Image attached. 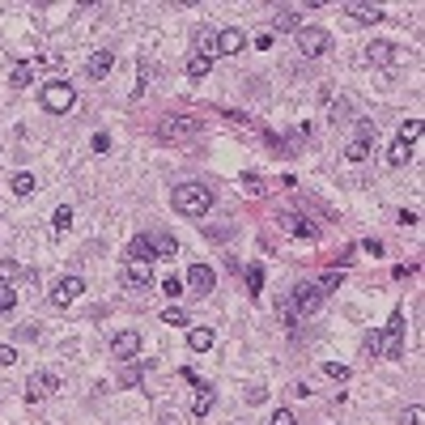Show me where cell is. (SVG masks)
<instances>
[{
    "instance_id": "cell-15",
    "label": "cell",
    "mask_w": 425,
    "mask_h": 425,
    "mask_svg": "<svg viewBox=\"0 0 425 425\" xmlns=\"http://www.w3.org/2000/svg\"><path fill=\"white\" fill-rule=\"evenodd\" d=\"M111 68H115V56H111V52H94L90 64H85V72H90V77H98V81H103Z\"/></svg>"
},
{
    "instance_id": "cell-31",
    "label": "cell",
    "mask_w": 425,
    "mask_h": 425,
    "mask_svg": "<svg viewBox=\"0 0 425 425\" xmlns=\"http://www.w3.org/2000/svg\"><path fill=\"white\" fill-rule=\"evenodd\" d=\"M17 307V289L13 285H0V311H13Z\"/></svg>"
},
{
    "instance_id": "cell-4",
    "label": "cell",
    "mask_w": 425,
    "mask_h": 425,
    "mask_svg": "<svg viewBox=\"0 0 425 425\" xmlns=\"http://www.w3.org/2000/svg\"><path fill=\"white\" fill-rule=\"evenodd\" d=\"M200 128H205V119H196V115H170L158 123V136L162 141H191V136H200Z\"/></svg>"
},
{
    "instance_id": "cell-6",
    "label": "cell",
    "mask_w": 425,
    "mask_h": 425,
    "mask_svg": "<svg viewBox=\"0 0 425 425\" xmlns=\"http://www.w3.org/2000/svg\"><path fill=\"white\" fill-rule=\"evenodd\" d=\"M298 52H302L307 60H315V56H323V52H332V34L319 30V26H302V30H298Z\"/></svg>"
},
{
    "instance_id": "cell-22",
    "label": "cell",
    "mask_w": 425,
    "mask_h": 425,
    "mask_svg": "<svg viewBox=\"0 0 425 425\" xmlns=\"http://www.w3.org/2000/svg\"><path fill=\"white\" fill-rule=\"evenodd\" d=\"M349 17H353V21H366V26H370V21H383V9H370V5H349Z\"/></svg>"
},
{
    "instance_id": "cell-26",
    "label": "cell",
    "mask_w": 425,
    "mask_h": 425,
    "mask_svg": "<svg viewBox=\"0 0 425 425\" xmlns=\"http://www.w3.org/2000/svg\"><path fill=\"white\" fill-rule=\"evenodd\" d=\"M9 81H13L17 90H21V85H30V81H34V64H17V68L9 72Z\"/></svg>"
},
{
    "instance_id": "cell-40",
    "label": "cell",
    "mask_w": 425,
    "mask_h": 425,
    "mask_svg": "<svg viewBox=\"0 0 425 425\" xmlns=\"http://www.w3.org/2000/svg\"><path fill=\"white\" fill-rule=\"evenodd\" d=\"M17 353H13V344H0V366H13Z\"/></svg>"
},
{
    "instance_id": "cell-20",
    "label": "cell",
    "mask_w": 425,
    "mask_h": 425,
    "mask_svg": "<svg viewBox=\"0 0 425 425\" xmlns=\"http://www.w3.org/2000/svg\"><path fill=\"white\" fill-rule=\"evenodd\" d=\"M213 404H217V395H213L209 387H200V395L191 400V413H196V417H209V413H213Z\"/></svg>"
},
{
    "instance_id": "cell-12",
    "label": "cell",
    "mask_w": 425,
    "mask_h": 425,
    "mask_svg": "<svg viewBox=\"0 0 425 425\" xmlns=\"http://www.w3.org/2000/svg\"><path fill=\"white\" fill-rule=\"evenodd\" d=\"M187 285H191V293H213V285H217L213 268L209 264H191L187 268Z\"/></svg>"
},
{
    "instance_id": "cell-35",
    "label": "cell",
    "mask_w": 425,
    "mask_h": 425,
    "mask_svg": "<svg viewBox=\"0 0 425 425\" xmlns=\"http://www.w3.org/2000/svg\"><path fill=\"white\" fill-rule=\"evenodd\" d=\"M162 323H170V328H183V323H187V315H183V311H174V307H170V311L162 315Z\"/></svg>"
},
{
    "instance_id": "cell-11",
    "label": "cell",
    "mask_w": 425,
    "mask_h": 425,
    "mask_svg": "<svg viewBox=\"0 0 425 425\" xmlns=\"http://www.w3.org/2000/svg\"><path fill=\"white\" fill-rule=\"evenodd\" d=\"M52 391H60L56 374H30V379H26V400H47Z\"/></svg>"
},
{
    "instance_id": "cell-17",
    "label": "cell",
    "mask_w": 425,
    "mask_h": 425,
    "mask_svg": "<svg viewBox=\"0 0 425 425\" xmlns=\"http://www.w3.org/2000/svg\"><path fill=\"white\" fill-rule=\"evenodd\" d=\"M187 349L191 353H209L213 349V328H191L187 332Z\"/></svg>"
},
{
    "instance_id": "cell-28",
    "label": "cell",
    "mask_w": 425,
    "mask_h": 425,
    "mask_svg": "<svg viewBox=\"0 0 425 425\" xmlns=\"http://www.w3.org/2000/svg\"><path fill=\"white\" fill-rule=\"evenodd\" d=\"M344 158H349V162H366V158H370V145H366V141H353V145L344 149Z\"/></svg>"
},
{
    "instance_id": "cell-2",
    "label": "cell",
    "mask_w": 425,
    "mask_h": 425,
    "mask_svg": "<svg viewBox=\"0 0 425 425\" xmlns=\"http://www.w3.org/2000/svg\"><path fill=\"white\" fill-rule=\"evenodd\" d=\"M39 103H43V111H52V115H68L72 107H77V90H72L68 81H43V90H39Z\"/></svg>"
},
{
    "instance_id": "cell-27",
    "label": "cell",
    "mask_w": 425,
    "mask_h": 425,
    "mask_svg": "<svg viewBox=\"0 0 425 425\" xmlns=\"http://www.w3.org/2000/svg\"><path fill=\"white\" fill-rule=\"evenodd\" d=\"M400 141H404V145H417V141H421V119H408L404 128H400Z\"/></svg>"
},
{
    "instance_id": "cell-29",
    "label": "cell",
    "mask_w": 425,
    "mask_h": 425,
    "mask_svg": "<svg viewBox=\"0 0 425 425\" xmlns=\"http://www.w3.org/2000/svg\"><path fill=\"white\" fill-rule=\"evenodd\" d=\"M242 191H247V196H264V179L247 170V174H242Z\"/></svg>"
},
{
    "instance_id": "cell-30",
    "label": "cell",
    "mask_w": 425,
    "mask_h": 425,
    "mask_svg": "<svg viewBox=\"0 0 425 425\" xmlns=\"http://www.w3.org/2000/svg\"><path fill=\"white\" fill-rule=\"evenodd\" d=\"M52 226H56L60 234H64V230L72 226V209H68V205H60V209H56V217H52Z\"/></svg>"
},
{
    "instance_id": "cell-10",
    "label": "cell",
    "mask_w": 425,
    "mask_h": 425,
    "mask_svg": "<svg viewBox=\"0 0 425 425\" xmlns=\"http://www.w3.org/2000/svg\"><path fill=\"white\" fill-rule=\"evenodd\" d=\"M247 47V34L238 26H226V30H217V56H238Z\"/></svg>"
},
{
    "instance_id": "cell-14",
    "label": "cell",
    "mask_w": 425,
    "mask_h": 425,
    "mask_svg": "<svg viewBox=\"0 0 425 425\" xmlns=\"http://www.w3.org/2000/svg\"><path fill=\"white\" fill-rule=\"evenodd\" d=\"M281 230H289V234H298V238H315V226H311V221H302L298 213H281Z\"/></svg>"
},
{
    "instance_id": "cell-43",
    "label": "cell",
    "mask_w": 425,
    "mask_h": 425,
    "mask_svg": "<svg viewBox=\"0 0 425 425\" xmlns=\"http://www.w3.org/2000/svg\"><path fill=\"white\" fill-rule=\"evenodd\" d=\"M256 47L260 52H272V34H256Z\"/></svg>"
},
{
    "instance_id": "cell-32",
    "label": "cell",
    "mask_w": 425,
    "mask_h": 425,
    "mask_svg": "<svg viewBox=\"0 0 425 425\" xmlns=\"http://www.w3.org/2000/svg\"><path fill=\"white\" fill-rule=\"evenodd\" d=\"M374 136H379V123H370V119H362V123H357V141H366V145H370Z\"/></svg>"
},
{
    "instance_id": "cell-37",
    "label": "cell",
    "mask_w": 425,
    "mask_h": 425,
    "mask_svg": "<svg viewBox=\"0 0 425 425\" xmlns=\"http://www.w3.org/2000/svg\"><path fill=\"white\" fill-rule=\"evenodd\" d=\"M272 425H298V417L289 408H277V413H272Z\"/></svg>"
},
{
    "instance_id": "cell-33",
    "label": "cell",
    "mask_w": 425,
    "mask_h": 425,
    "mask_svg": "<svg viewBox=\"0 0 425 425\" xmlns=\"http://www.w3.org/2000/svg\"><path fill=\"white\" fill-rule=\"evenodd\" d=\"M323 374H328V379H349V366H340V362H323Z\"/></svg>"
},
{
    "instance_id": "cell-41",
    "label": "cell",
    "mask_w": 425,
    "mask_h": 425,
    "mask_svg": "<svg viewBox=\"0 0 425 425\" xmlns=\"http://www.w3.org/2000/svg\"><path fill=\"white\" fill-rule=\"evenodd\" d=\"M404 421H408V425H421V421H425V408H421V404H413V408H408V417H404Z\"/></svg>"
},
{
    "instance_id": "cell-13",
    "label": "cell",
    "mask_w": 425,
    "mask_h": 425,
    "mask_svg": "<svg viewBox=\"0 0 425 425\" xmlns=\"http://www.w3.org/2000/svg\"><path fill=\"white\" fill-rule=\"evenodd\" d=\"M149 247H154V256H179V238H174V234H166V230H154V234H149Z\"/></svg>"
},
{
    "instance_id": "cell-24",
    "label": "cell",
    "mask_w": 425,
    "mask_h": 425,
    "mask_svg": "<svg viewBox=\"0 0 425 425\" xmlns=\"http://www.w3.org/2000/svg\"><path fill=\"white\" fill-rule=\"evenodd\" d=\"M277 30H293L298 34L302 30V17H298L293 9H277Z\"/></svg>"
},
{
    "instance_id": "cell-23",
    "label": "cell",
    "mask_w": 425,
    "mask_h": 425,
    "mask_svg": "<svg viewBox=\"0 0 425 425\" xmlns=\"http://www.w3.org/2000/svg\"><path fill=\"white\" fill-rule=\"evenodd\" d=\"M247 293H251V298H260V293H264V268H260V264L247 268Z\"/></svg>"
},
{
    "instance_id": "cell-3",
    "label": "cell",
    "mask_w": 425,
    "mask_h": 425,
    "mask_svg": "<svg viewBox=\"0 0 425 425\" xmlns=\"http://www.w3.org/2000/svg\"><path fill=\"white\" fill-rule=\"evenodd\" d=\"M379 357H404V311H395L391 319H387V328H383V336H379Z\"/></svg>"
},
{
    "instance_id": "cell-34",
    "label": "cell",
    "mask_w": 425,
    "mask_h": 425,
    "mask_svg": "<svg viewBox=\"0 0 425 425\" xmlns=\"http://www.w3.org/2000/svg\"><path fill=\"white\" fill-rule=\"evenodd\" d=\"M13 277H17V264L13 260H0V285H9Z\"/></svg>"
},
{
    "instance_id": "cell-19",
    "label": "cell",
    "mask_w": 425,
    "mask_h": 425,
    "mask_svg": "<svg viewBox=\"0 0 425 425\" xmlns=\"http://www.w3.org/2000/svg\"><path fill=\"white\" fill-rule=\"evenodd\" d=\"M9 187H13V196H30L39 183H34V174H30V170H17L13 179H9Z\"/></svg>"
},
{
    "instance_id": "cell-5",
    "label": "cell",
    "mask_w": 425,
    "mask_h": 425,
    "mask_svg": "<svg viewBox=\"0 0 425 425\" xmlns=\"http://www.w3.org/2000/svg\"><path fill=\"white\" fill-rule=\"evenodd\" d=\"M323 298H328V293L319 289V281H302V285H293V293H289V307L298 311V319H302V315H315V311L323 307Z\"/></svg>"
},
{
    "instance_id": "cell-16",
    "label": "cell",
    "mask_w": 425,
    "mask_h": 425,
    "mask_svg": "<svg viewBox=\"0 0 425 425\" xmlns=\"http://www.w3.org/2000/svg\"><path fill=\"white\" fill-rule=\"evenodd\" d=\"M128 260H136V264H154V260H158V256H154V247H149V234L132 238V247H128Z\"/></svg>"
},
{
    "instance_id": "cell-39",
    "label": "cell",
    "mask_w": 425,
    "mask_h": 425,
    "mask_svg": "<svg viewBox=\"0 0 425 425\" xmlns=\"http://www.w3.org/2000/svg\"><path fill=\"white\" fill-rule=\"evenodd\" d=\"M107 149H111V136L98 132V136H94V154H107Z\"/></svg>"
},
{
    "instance_id": "cell-8",
    "label": "cell",
    "mask_w": 425,
    "mask_h": 425,
    "mask_svg": "<svg viewBox=\"0 0 425 425\" xmlns=\"http://www.w3.org/2000/svg\"><path fill=\"white\" fill-rule=\"evenodd\" d=\"M81 293H85V281H81V277H60L56 289H52V307H68V302H77Z\"/></svg>"
},
{
    "instance_id": "cell-25",
    "label": "cell",
    "mask_w": 425,
    "mask_h": 425,
    "mask_svg": "<svg viewBox=\"0 0 425 425\" xmlns=\"http://www.w3.org/2000/svg\"><path fill=\"white\" fill-rule=\"evenodd\" d=\"M408 158H413V145H404V141H395V145L387 149V162H391V166H404Z\"/></svg>"
},
{
    "instance_id": "cell-18",
    "label": "cell",
    "mask_w": 425,
    "mask_h": 425,
    "mask_svg": "<svg viewBox=\"0 0 425 425\" xmlns=\"http://www.w3.org/2000/svg\"><path fill=\"white\" fill-rule=\"evenodd\" d=\"M366 60H370V64H391V60H395V47H391V43H370V47H366Z\"/></svg>"
},
{
    "instance_id": "cell-9",
    "label": "cell",
    "mask_w": 425,
    "mask_h": 425,
    "mask_svg": "<svg viewBox=\"0 0 425 425\" xmlns=\"http://www.w3.org/2000/svg\"><path fill=\"white\" fill-rule=\"evenodd\" d=\"M119 281H123V289H149V281H154V272H149V264H136V260H128V264H123V272H119Z\"/></svg>"
},
{
    "instance_id": "cell-36",
    "label": "cell",
    "mask_w": 425,
    "mask_h": 425,
    "mask_svg": "<svg viewBox=\"0 0 425 425\" xmlns=\"http://www.w3.org/2000/svg\"><path fill=\"white\" fill-rule=\"evenodd\" d=\"M162 289H166V298H179V293H183V281H179V277H166Z\"/></svg>"
},
{
    "instance_id": "cell-7",
    "label": "cell",
    "mask_w": 425,
    "mask_h": 425,
    "mask_svg": "<svg viewBox=\"0 0 425 425\" xmlns=\"http://www.w3.org/2000/svg\"><path fill=\"white\" fill-rule=\"evenodd\" d=\"M136 353H141V332H136V328L115 332V336H111V357L128 362V357H136Z\"/></svg>"
},
{
    "instance_id": "cell-38",
    "label": "cell",
    "mask_w": 425,
    "mask_h": 425,
    "mask_svg": "<svg viewBox=\"0 0 425 425\" xmlns=\"http://www.w3.org/2000/svg\"><path fill=\"white\" fill-rule=\"evenodd\" d=\"M119 379H123V383H141V366H123Z\"/></svg>"
},
{
    "instance_id": "cell-21",
    "label": "cell",
    "mask_w": 425,
    "mask_h": 425,
    "mask_svg": "<svg viewBox=\"0 0 425 425\" xmlns=\"http://www.w3.org/2000/svg\"><path fill=\"white\" fill-rule=\"evenodd\" d=\"M209 72H213V60H209V56H191V60H187V77H191V81L209 77Z\"/></svg>"
},
{
    "instance_id": "cell-42",
    "label": "cell",
    "mask_w": 425,
    "mask_h": 425,
    "mask_svg": "<svg viewBox=\"0 0 425 425\" xmlns=\"http://www.w3.org/2000/svg\"><path fill=\"white\" fill-rule=\"evenodd\" d=\"M362 247H366V251H370V256H383V242H379V238H366Z\"/></svg>"
},
{
    "instance_id": "cell-1",
    "label": "cell",
    "mask_w": 425,
    "mask_h": 425,
    "mask_svg": "<svg viewBox=\"0 0 425 425\" xmlns=\"http://www.w3.org/2000/svg\"><path fill=\"white\" fill-rule=\"evenodd\" d=\"M170 205L179 209L183 217H205L213 209V191L205 183H179V187L170 191Z\"/></svg>"
}]
</instances>
